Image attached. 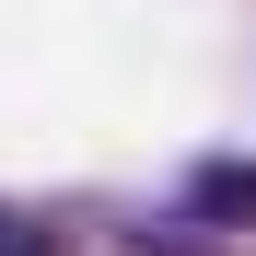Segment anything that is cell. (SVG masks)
I'll use <instances>...</instances> for the list:
<instances>
[{
	"instance_id": "1",
	"label": "cell",
	"mask_w": 256,
	"mask_h": 256,
	"mask_svg": "<svg viewBox=\"0 0 256 256\" xmlns=\"http://www.w3.org/2000/svg\"><path fill=\"white\" fill-rule=\"evenodd\" d=\"M186 210H198V222H256V163H198Z\"/></svg>"
},
{
	"instance_id": "2",
	"label": "cell",
	"mask_w": 256,
	"mask_h": 256,
	"mask_svg": "<svg viewBox=\"0 0 256 256\" xmlns=\"http://www.w3.org/2000/svg\"><path fill=\"white\" fill-rule=\"evenodd\" d=\"M0 256H58V244L35 233V222H12V210H0Z\"/></svg>"
}]
</instances>
